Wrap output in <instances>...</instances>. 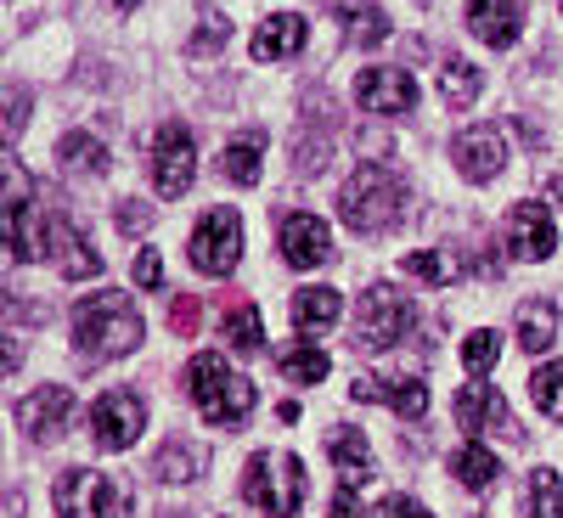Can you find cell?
<instances>
[{"mask_svg": "<svg viewBox=\"0 0 563 518\" xmlns=\"http://www.w3.org/2000/svg\"><path fill=\"white\" fill-rule=\"evenodd\" d=\"M225 40H231V23L220 12H203L198 18V34L186 40V52H214V45H225Z\"/></svg>", "mask_w": 563, "mask_h": 518, "instance_id": "d590c367", "label": "cell"}, {"mask_svg": "<svg viewBox=\"0 0 563 518\" xmlns=\"http://www.w3.org/2000/svg\"><path fill=\"white\" fill-rule=\"evenodd\" d=\"M192 180H198V141L180 119H169L153 141V186H158V198H180Z\"/></svg>", "mask_w": 563, "mask_h": 518, "instance_id": "9c48e42d", "label": "cell"}, {"mask_svg": "<svg viewBox=\"0 0 563 518\" xmlns=\"http://www.w3.org/2000/svg\"><path fill=\"white\" fill-rule=\"evenodd\" d=\"M57 164H63L68 175H102V169H108V147H102L97 135L74 130V135L57 141Z\"/></svg>", "mask_w": 563, "mask_h": 518, "instance_id": "484cf974", "label": "cell"}, {"mask_svg": "<svg viewBox=\"0 0 563 518\" xmlns=\"http://www.w3.org/2000/svg\"><path fill=\"white\" fill-rule=\"evenodd\" d=\"M220 175L231 186H254L260 180V141H231V147L220 153Z\"/></svg>", "mask_w": 563, "mask_h": 518, "instance_id": "4dcf8cb0", "label": "cell"}, {"mask_svg": "<svg viewBox=\"0 0 563 518\" xmlns=\"http://www.w3.org/2000/svg\"><path fill=\"white\" fill-rule=\"evenodd\" d=\"M451 474H456L467 491H485V485L501 480V462H496V451H485L479 440H467V445L451 451Z\"/></svg>", "mask_w": 563, "mask_h": 518, "instance_id": "cb8c5ba5", "label": "cell"}, {"mask_svg": "<svg viewBox=\"0 0 563 518\" xmlns=\"http://www.w3.org/2000/svg\"><path fill=\"white\" fill-rule=\"evenodd\" d=\"M467 29L485 45H496V52H507L525 34V7L519 0H467Z\"/></svg>", "mask_w": 563, "mask_h": 518, "instance_id": "ac0fdd59", "label": "cell"}, {"mask_svg": "<svg viewBox=\"0 0 563 518\" xmlns=\"http://www.w3.org/2000/svg\"><path fill=\"white\" fill-rule=\"evenodd\" d=\"M333 518H361V502H355V485H344L333 496Z\"/></svg>", "mask_w": 563, "mask_h": 518, "instance_id": "60d3db41", "label": "cell"}, {"mask_svg": "<svg viewBox=\"0 0 563 518\" xmlns=\"http://www.w3.org/2000/svg\"><path fill=\"white\" fill-rule=\"evenodd\" d=\"M350 400H378L395 417L417 422L422 411H429V384H422V378H378V372H361V378L350 384Z\"/></svg>", "mask_w": 563, "mask_h": 518, "instance_id": "9a60e30c", "label": "cell"}, {"mask_svg": "<svg viewBox=\"0 0 563 518\" xmlns=\"http://www.w3.org/2000/svg\"><path fill=\"white\" fill-rule=\"evenodd\" d=\"M220 333H225V344L238 350V355H260V339H265V327H260V310L243 299V305H231L225 310V321H220Z\"/></svg>", "mask_w": 563, "mask_h": 518, "instance_id": "4316f807", "label": "cell"}, {"mask_svg": "<svg viewBox=\"0 0 563 518\" xmlns=\"http://www.w3.org/2000/svg\"><path fill=\"white\" fill-rule=\"evenodd\" d=\"M406 276H417V282H456L462 260L451 249L445 254H406Z\"/></svg>", "mask_w": 563, "mask_h": 518, "instance_id": "e575fe53", "label": "cell"}, {"mask_svg": "<svg viewBox=\"0 0 563 518\" xmlns=\"http://www.w3.org/2000/svg\"><path fill=\"white\" fill-rule=\"evenodd\" d=\"M327 456H333L339 480L344 485H366L372 480V445L361 429H333V440H327Z\"/></svg>", "mask_w": 563, "mask_h": 518, "instance_id": "44dd1931", "label": "cell"}, {"mask_svg": "<svg viewBox=\"0 0 563 518\" xmlns=\"http://www.w3.org/2000/svg\"><path fill=\"white\" fill-rule=\"evenodd\" d=\"M158 282H164V260H158V249H141L135 254V288H158Z\"/></svg>", "mask_w": 563, "mask_h": 518, "instance_id": "74e56055", "label": "cell"}, {"mask_svg": "<svg viewBox=\"0 0 563 518\" xmlns=\"http://www.w3.org/2000/svg\"><path fill=\"white\" fill-rule=\"evenodd\" d=\"M339 310H344V299L333 288H299L294 294V327L299 333H327V327L339 321Z\"/></svg>", "mask_w": 563, "mask_h": 518, "instance_id": "7402d4cb", "label": "cell"}, {"mask_svg": "<svg viewBox=\"0 0 563 518\" xmlns=\"http://www.w3.org/2000/svg\"><path fill=\"white\" fill-rule=\"evenodd\" d=\"M276 366H282V378H288V384H321L333 361H327V350H316V344H288L276 355Z\"/></svg>", "mask_w": 563, "mask_h": 518, "instance_id": "83f0119b", "label": "cell"}, {"mask_svg": "<svg viewBox=\"0 0 563 518\" xmlns=\"http://www.w3.org/2000/svg\"><path fill=\"white\" fill-rule=\"evenodd\" d=\"M501 361V333H490V327H479V333L462 339V366L474 372V378H485V372Z\"/></svg>", "mask_w": 563, "mask_h": 518, "instance_id": "836d02e7", "label": "cell"}, {"mask_svg": "<svg viewBox=\"0 0 563 518\" xmlns=\"http://www.w3.org/2000/svg\"><path fill=\"white\" fill-rule=\"evenodd\" d=\"M147 429V400L130 395V389H108L97 406H90V440L102 451H130Z\"/></svg>", "mask_w": 563, "mask_h": 518, "instance_id": "30bf717a", "label": "cell"}, {"mask_svg": "<svg viewBox=\"0 0 563 518\" xmlns=\"http://www.w3.org/2000/svg\"><path fill=\"white\" fill-rule=\"evenodd\" d=\"M243 496L265 513V518H294L305 507V462L299 456H249L243 474Z\"/></svg>", "mask_w": 563, "mask_h": 518, "instance_id": "277c9868", "label": "cell"}, {"mask_svg": "<svg viewBox=\"0 0 563 518\" xmlns=\"http://www.w3.org/2000/svg\"><path fill=\"white\" fill-rule=\"evenodd\" d=\"M479 85H485V74L467 63V57H445V68H440V97H445V108H474V102H479Z\"/></svg>", "mask_w": 563, "mask_h": 518, "instance_id": "d4e9b609", "label": "cell"}, {"mask_svg": "<svg viewBox=\"0 0 563 518\" xmlns=\"http://www.w3.org/2000/svg\"><path fill=\"white\" fill-rule=\"evenodd\" d=\"M501 243L512 260H552L558 249V225L541 203H512L507 209V225H501Z\"/></svg>", "mask_w": 563, "mask_h": 518, "instance_id": "7c38bea8", "label": "cell"}, {"mask_svg": "<svg viewBox=\"0 0 563 518\" xmlns=\"http://www.w3.org/2000/svg\"><path fill=\"white\" fill-rule=\"evenodd\" d=\"M305 40H310V23L299 18V12H276V18H265L260 23V34H254V63H288V57H299L305 52Z\"/></svg>", "mask_w": 563, "mask_h": 518, "instance_id": "d6986e66", "label": "cell"}, {"mask_svg": "<svg viewBox=\"0 0 563 518\" xmlns=\"http://www.w3.org/2000/svg\"><path fill=\"white\" fill-rule=\"evenodd\" d=\"M355 102H361L366 113H384V119L411 113V108H417V79H411L406 68H366V74L355 79Z\"/></svg>", "mask_w": 563, "mask_h": 518, "instance_id": "5bb4252c", "label": "cell"}, {"mask_svg": "<svg viewBox=\"0 0 563 518\" xmlns=\"http://www.w3.org/2000/svg\"><path fill=\"white\" fill-rule=\"evenodd\" d=\"M153 225V209L147 203H124L119 209V231H147Z\"/></svg>", "mask_w": 563, "mask_h": 518, "instance_id": "ab89813d", "label": "cell"}, {"mask_svg": "<svg viewBox=\"0 0 563 518\" xmlns=\"http://www.w3.org/2000/svg\"><path fill=\"white\" fill-rule=\"evenodd\" d=\"M519 344L530 355H541V350L558 344V305L552 299H525L519 305Z\"/></svg>", "mask_w": 563, "mask_h": 518, "instance_id": "603a6c76", "label": "cell"}, {"mask_svg": "<svg viewBox=\"0 0 563 518\" xmlns=\"http://www.w3.org/2000/svg\"><path fill=\"white\" fill-rule=\"evenodd\" d=\"M186 395L203 411V422L214 429H243L249 411H254V384L243 372H231L220 355H192L186 361Z\"/></svg>", "mask_w": 563, "mask_h": 518, "instance_id": "7a4b0ae2", "label": "cell"}, {"mask_svg": "<svg viewBox=\"0 0 563 518\" xmlns=\"http://www.w3.org/2000/svg\"><path fill=\"white\" fill-rule=\"evenodd\" d=\"M119 7H135V0H119Z\"/></svg>", "mask_w": 563, "mask_h": 518, "instance_id": "b9f144b4", "label": "cell"}, {"mask_svg": "<svg viewBox=\"0 0 563 518\" xmlns=\"http://www.w3.org/2000/svg\"><path fill=\"white\" fill-rule=\"evenodd\" d=\"M372 518H434L422 502H411V496H389V502H378V513Z\"/></svg>", "mask_w": 563, "mask_h": 518, "instance_id": "f35d334b", "label": "cell"}, {"mask_svg": "<svg viewBox=\"0 0 563 518\" xmlns=\"http://www.w3.org/2000/svg\"><path fill=\"white\" fill-rule=\"evenodd\" d=\"M411 299L400 288H389V282H378V288L361 294V310H355V350H389L406 339L411 327Z\"/></svg>", "mask_w": 563, "mask_h": 518, "instance_id": "5b68a950", "label": "cell"}, {"mask_svg": "<svg viewBox=\"0 0 563 518\" xmlns=\"http://www.w3.org/2000/svg\"><path fill=\"white\" fill-rule=\"evenodd\" d=\"M186 254H192V265L203 276H231L243 260V220L238 209H209L192 231V243H186Z\"/></svg>", "mask_w": 563, "mask_h": 518, "instance_id": "ba28073f", "label": "cell"}, {"mask_svg": "<svg viewBox=\"0 0 563 518\" xmlns=\"http://www.w3.org/2000/svg\"><path fill=\"white\" fill-rule=\"evenodd\" d=\"M52 507H57V518H124V491L108 474L68 467L52 485Z\"/></svg>", "mask_w": 563, "mask_h": 518, "instance_id": "8992f818", "label": "cell"}, {"mask_svg": "<svg viewBox=\"0 0 563 518\" xmlns=\"http://www.w3.org/2000/svg\"><path fill=\"white\" fill-rule=\"evenodd\" d=\"M276 249L294 271H316V265L333 260V231H327V220H316V214H288L282 231H276Z\"/></svg>", "mask_w": 563, "mask_h": 518, "instance_id": "4fadbf2b", "label": "cell"}, {"mask_svg": "<svg viewBox=\"0 0 563 518\" xmlns=\"http://www.w3.org/2000/svg\"><path fill=\"white\" fill-rule=\"evenodd\" d=\"M530 518H563V480L552 467H536L530 474Z\"/></svg>", "mask_w": 563, "mask_h": 518, "instance_id": "d6a6232c", "label": "cell"}, {"mask_svg": "<svg viewBox=\"0 0 563 518\" xmlns=\"http://www.w3.org/2000/svg\"><path fill=\"white\" fill-rule=\"evenodd\" d=\"M141 310H135V299L130 294H113V288H102V294H85L79 305H74V344H79V355H90V361H119V355H130L135 344H141Z\"/></svg>", "mask_w": 563, "mask_h": 518, "instance_id": "6da1fadb", "label": "cell"}, {"mask_svg": "<svg viewBox=\"0 0 563 518\" xmlns=\"http://www.w3.org/2000/svg\"><path fill=\"white\" fill-rule=\"evenodd\" d=\"M530 395H536V406H541L552 422H563V361H547V366H536Z\"/></svg>", "mask_w": 563, "mask_h": 518, "instance_id": "1f68e13d", "label": "cell"}, {"mask_svg": "<svg viewBox=\"0 0 563 518\" xmlns=\"http://www.w3.org/2000/svg\"><path fill=\"white\" fill-rule=\"evenodd\" d=\"M339 18L350 23V34H355L361 45L389 40V18H384V7H372V0H339Z\"/></svg>", "mask_w": 563, "mask_h": 518, "instance_id": "f546056e", "label": "cell"}, {"mask_svg": "<svg viewBox=\"0 0 563 518\" xmlns=\"http://www.w3.org/2000/svg\"><path fill=\"white\" fill-rule=\"evenodd\" d=\"M451 164L474 180V186H485V180H496L501 169H507V135L496 130V124H474V130H462L456 141H451Z\"/></svg>", "mask_w": 563, "mask_h": 518, "instance_id": "8fae6325", "label": "cell"}, {"mask_svg": "<svg viewBox=\"0 0 563 518\" xmlns=\"http://www.w3.org/2000/svg\"><path fill=\"white\" fill-rule=\"evenodd\" d=\"M400 214H406V186H400L395 169L361 164V169L344 180V192H339V220H344L350 231L372 238V231H389Z\"/></svg>", "mask_w": 563, "mask_h": 518, "instance_id": "3957f363", "label": "cell"}, {"mask_svg": "<svg viewBox=\"0 0 563 518\" xmlns=\"http://www.w3.org/2000/svg\"><path fill=\"white\" fill-rule=\"evenodd\" d=\"M68 417H74V389L68 384H45V389L23 395V406H18V422H23L29 440H57L68 429Z\"/></svg>", "mask_w": 563, "mask_h": 518, "instance_id": "e0dca14e", "label": "cell"}, {"mask_svg": "<svg viewBox=\"0 0 563 518\" xmlns=\"http://www.w3.org/2000/svg\"><path fill=\"white\" fill-rule=\"evenodd\" d=\"M169 327H175L180 339H192V333H198V299H192V294H180V299L169 305Z\"/></svg>", "mask_w": 563, "mask_h": 518, "instance_id": "8d00e7d4", "label": "cell"}, {"mask_svg": "<svg viewBox=\"0 0 563 518\" xmlns=\"http://www.w3.org/2000/svg\"><path fill=\"white\" fill-rule=\"evenodd\" d=\"M45 238H52V260H57V271H63L68 282L102 276V254H97V249H90V243L79 238V225H68V220H52V225H45Z\"/></svg>", "mask_w": 563, "mask_h": 518, "instance_id": "ffe728a7", "label": "cell"}, {"mask_svg": "<svg viewBox=\"0 0 563 518\" xmlns=\"http://www.w3.org/2000/svg\"><path fill=\"white\" fill-rule=\"evenodd\" d=\"M451 411H456V422L467 434H485V429H496V434H507V440H519L525 429L507 417V400L496 395V384H467L456 400H451Z\"/></svg>", "mask_w": 563, "mask_h": 518, "instance_id": "2e32d148", "label": "cell"}, {"mask_svg": "<svg viewBox=\"0 0 563 518\" xmlns=\"http://www.w3.org/2000/svg\"><path fill=\"white\" fill-rule=\"evenodd\" d=\"M0 231H7V249L12 260H40V254H52L45 243V225H40V209L29 198V175L18 169V158H7V209H0Z\"/></svg>", "mask_w": 563, "mask_h": 518, "instance_id": "52a82bcc", "label": "cell"}, {"mask_svg": "<svg viewBox=\"0 0 563 518\" xmlns=\"http://www.w3.org/2000/svg\"><path fill=\"white\" fill-rule=\"evenodd\" d=\"M198 467H203V445L169 440V445L158 451V462H153V474H158L164 485H175V480H198Z\"/></svg>", "mask_w": 563, "mask_h": 518, "instance_id": "f1b7e54d", "label": "cell"}]
</instances>
